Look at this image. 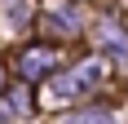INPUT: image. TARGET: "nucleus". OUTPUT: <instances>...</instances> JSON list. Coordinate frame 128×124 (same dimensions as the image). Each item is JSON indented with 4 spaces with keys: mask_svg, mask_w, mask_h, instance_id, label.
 Here are the masks:
<instances>
[{
    "mask_svg": "<svg viewBox=\"0 0 128 124\" xmlns=\"http://www.w3.org/2000/svg\"><path fill=\"white\" fill-rule=\"evenodd\" d=\"M102 84V62H84V67H75L71 75H58L49 84V98H71V93H84V89Z\"/></svg>",
    "mask_w": 128,
    "mask_h": 124,
    "instance_id": "obj_1",
    "label": "nucleus"
},
{
    "mask_svg": "<svg viewBox=\"0 0 128 124\" xmlns=\"http://www.w3.org/2000/svg\"><path fill=\"white\" fill-rule=\"evenodd\" d=\"M97 40H102L106 53H115V58H128V36L119 31L115 22H97Z\"/></svg>",
    "mask_w": 128,
    "mask_h": 124,
    "instance_id": "obj_2",
    "label": "nucleus"
},
{
    "mask_svg": "<svg viewBox=\"0 0 128 124\" xmlns=\"http://www.w3.org/2000/svg\"><path fill=\"white\" fill-rule=\"evenodd\" d=\"M49 67H53V53H49V49H26V53H22V62H18V71L31 75V80H36V75H44Z\"/></svg>",
    "mask_w": 128,
    "mask_h": 124,
    "instance_id": "obj_3",
    "label": "nucleus"
},
{
    "mask_svg": "<svg viewBox=\"0 0 128 124\" xmlns=\"http://www.w3.org/2000/svg\"><path fill=\"white\" fill-rule=\"evenodd\" d=\"M26 18H31V0H13V5H4V22H9V27H26Z\"/></svg>",
    "mask_w": 128,
    "mask_h": 124,
    "instance_id": "obj_4",
    "label": "nucleus"
},
{
    "mask_svg": "<svg viewBox=\"0 0 128 124\" xmlns=\"http://www.w3.org/2000/svg\"><path fill=\"white\" fill-rule=\"evenodd\" d=\"M44 22L53 27V31H58V36H75L80 27L71 22V13H62V9H53V13H44Z\"/></svg>",
    "mask_w": 128,
    "mask_h": 124,
    "instance_id": "obj_5",
    "label": "nucleus"
},
{
    "mask_svg": "<svg viewBox=\"0 0 128 124\" xmlns=\"http://www.w3.org/2000/svg\"><path fill=\"white\" fill-rule=\"evenodd\" d=\"M62 124H115L110 111H80V115H66Z\"/></svg>",
    "mask_w": 128,
    "mask_h": 124,
    "instance_id": "obj_6",
    "label": "nucleus"
},
{
    "mask_svg": "<svg viewBox=\"0 0 128 124\" xmlns=\"http://www.w3.org/2000/svg\"><path fill=\"white\" fill-rule=\"evenodd\" d=\"M0 89H4V75H0Z\"/></svg>",
    "mask_w": 128,
    "mask_h": 124,
    "instance_id": "obj_7",
    "label": "nucleus"
}]
</instances>
